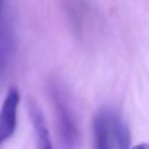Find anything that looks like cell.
Returning a JSON list of instances; mask_svg holds the SVG:
<instances>
[{
	"mask_svg": "<svg viewBox=\"0 0 149 149\" xmlns=\"http://www.w3.org/2000/svg\"><path fill=\"white\" fill-rule=\"evenodd\" d=\"M129 149H149V143H138V145H135Z\"/></svg>",
	"mask_w": 149,
	"mask_h": 149,
	"instance_id": "8992f818",
	"label": "cell"
},
{
	"mask_svg": "<svg viewBox=\"0 0 149 149\" xmlns=\"http://www.w3.org/2000/svg\"><path fill=\"white\" fill-rule=\"evenodd\" d=\"M29 114H31L33 130H35V145H36V149H54L52 139H51L49 135V129L47 126L45 117H44L41 109L33 101L29 103Z\"/></svg>",
	"mask_w": 149,
	"mask_h": 149,
	"instance_id": "277c9868",
	"label": "cell"
},
{
	"mask_svg": "<svg viewBox=\"0 0 149 149\" xmlns=\"http://www.w3.org/2000/svg\"><path fill=\"white\" fill-rule=\"evenodd\" d=\"M20 94L16 87H12L3 100L0 109V146L12 138L17 123V107Z\"/></svg>",
	"mask_w": 149,
	"mask_h": 149,
	"instance_id": "3957f363",
	"label": "cell"
},
{
	"mask_svg": "<svg viewBox=\"0 0 149 149\" xmlns=\"http://www.w3.org/2000/svg\"><path fill=\"white\" fill-rule=\"evenodd\" d=\"M49 97L55 110L58 135L62 149H75L78 143V127L71 110V106L65 97V93L58 86L56 81H51Z\"/></svg>",
	"mask_w": 149,
	"mask_h": 149,
	"instance_id": "7a4b0ae2",
	"label": "cell"
},
{
	"mask_svg": "<svg viewBox=\"0 0 149 149\" xmlns=\"http://www.w3.org/2000/svg\"><path fill=\"white\" fill-rule=\"evenodd\" d=\"M6 58H7V38H6L4 15H3V0H0V74L4 70Z\"/></svg>",
	"mask_w": 149,
	"mask_h": 149,
	"instance_id": "5b68a950",
	"label": "cell"
},
{
	"mask_svg": "<svg viewBox=\"0 0 149 149\" xmlns=\"http://www.w3.org/2000/svg\"><path fill=\"white\" fill-rule=\"evenodd\" d=\"M129 129L120 114L100 109L93 119V149H129Z\"/></svg>",
	"mask_w": 149,
	"mask_h": 149,
	"instance_id": "6da1fadb",
	"label": "cell"
}]
</instances>
